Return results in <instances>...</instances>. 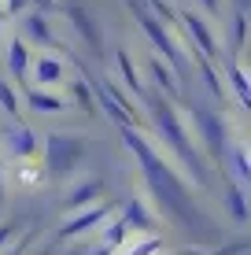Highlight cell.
<instances>
[{
    "instance_id": "6da1fadb",
    "label": "cell",
    "mask_w": 251,
    "mask_h": 255,
    "mask_svg": "<svg viewBox=\"0 0 251 255\" xmlns=\"http://www.w3.org/2000/svg\"><path fill=\"white\" fill-rule=\"evenodd\" d=\"M82 140L78 137H67V133H52L45 140V166L52 178H67L78 163H82Z\"/></svg>"
},
{
    "instance_id": "7a4b0ae2",
    "label": "cell",
    "mask_w": 251,
    "mask_h": 255,
    "mask_svg": "<svg viewBox=\"0 0 251 255\" xmlns=\"http://www.w3.org/2000/svg\"><path fill=\"white\" fill-rule=\"evenodd\" d=\"M33 74H37L41 85H56L59 78H63V63H59V56H37Z\"/></svg>"
},
{
    "instance_id": "3957f363",
    "label": "cell",
    "mask_w": 251,
    "mask_h": 255,
    "mask_svg": "<svg viewBox=\"0 0 251 255\" xmlns=\"http://www.w3.org/2000/svg\"><path fill=\"white\" fill-rule=\"evenodd\" d=\"M71 19L78 22L82 37L89 41L92 48H96V45H100V33H96V22H92V19H89V11H85V4H74V7H71Z\"/></svg>"
},
{
    "instance_id": "277c9868",
    "label": "cell",
    "mask_w": 251,
    "mask_h": 255,
    "mask_svg": "<svg viewBox=\"0 0 251 255\" xmlns=\"http://www.w3.org/2000/svg\"><path fill=\"white\" fill-rule=\"evenodd\" d=\"M185 22H188V30H192V37H196V45H200L207 56H218V48H214V41H211V30L196 19V15H185Z\"/></svg>"
},
{
    "instance_id": "5b68a950",
    "label": "cell",
    "mask_w": 251,
    "mask_h": 255,
    "mask_svg": "<svg viewBox=\"0 0 251 255\" xmlns=\"http://www.w3.org/2000/svg\"><path fill=\"white\" fill-rule=\"evenodd\" d=\"M7 144H11V152H15V155H22V159H26V155H33V133H30L26 126L15 129V133L7 137Z\"/></svg>"
},
{
    "instance_id": "8992f818",
    "label": "cell",
    "mask_w": 251,
    "mask_h": 255,
    "mask_svg": "<svg viewBox=\"0 0 251 255\" xmlns=\"http://www.w3.org/2000/svg\"><path fill=\"white\" fill-rule=\"evenodd\" d=\"M7 63H11L15 78L26 74V45H22V41H11V45H7Z\"/></svg>"
},
{
    "instance_id": "52a82bcc",
    "label": "cell",
    "mask_w": 251,
    "mask_h": 255,
    "mask_svg": "<svg viewBox=\"0 0 251 255\" xmlns=\"http://www.w3.org/2000/svg\"><path fill=\"white\" fill-rule=\"evenodd\" d=\"M26 100H30V108H37V111H63L67 108V100H56V96H48V93H30Z\"/></svg>"
},
{
    "instance_id": "ba28073f",
    "label": "cell",
    "mask_w": 251,
    "mask_h": 255,
    "mask_svg": "<svg viewBox=\"0 0 251 255\" xmlns=\"http://www.w3.org/2000/svg\"><path fill=\"white\" fill-rule=\"evenodd\" d=\"M100 218H103V211H100V207H92V211H85V215L78 218V222L63 226V233H67V237H71V233H82V230H89L92 222H100Z\"/></svg>"
},
{
    "instance_id": "9c48e42d",
    "label": "cell",
    "mask_w": 251,
    "mask_h": 255,
    "mask_svg": "<svg viewBox=\"0 0 251 255\" xmlns=\"http://www.w3.org/2000/svg\"><path fill=\"white\" fill-rule=\"evenodd\" d=\"M26 26H30V33H33V41H45V45H48V41H52V30H48V22H45V19H41V15H30V22H26Z\"/></svg>"
},
{
    "instance_id": "30bf717a",
    "label": "cell",
    "mask_w": 251,
    "mask_h": 255,
    "mask_svg": "<svg viewBox=\"0 0 251 255\" xmlns=\"http://www.w3.org/2000/svg\"><path fill=\"white\" fill-rule=\"evenodd\" d=\"M229 207H233V218H237V222H244V218H248V211H244V192H240V189H229Z\"/></svg>"
},
{
    "instance_id": "8fae6325",
    "label": "cell",
    "mask_w": 251,
    "mask_h": 255,
    "mask_svg": "<svg viewBox=\"0 0 251 255\" xmlns=\"http://www.w3.org/2000/svg\"><path fill=\"white\" fill-rule=\"evenodd\" d=\"M0 108L4 111H19V100H15V89L7 82H0Z\"/></svg>"
},
{
    "instance_id": "7c38bea8",
    "label": "cell",
    "mask_w": 251,
    "mask_h": 255,
    "mask_svg": "<svg viewBox=\"0 0 251 255\" xmlns=\"http://www.w3.org/2000/svg\"><path fill=\"white\" fill-rule=\"evenodd\" d=\"M71 93L78 96V104H82V108H92V100H89V85H85V82H74V85H71Z\"/></svg>"
},
{
    "instance_id": "4fadbf2b",
    "label": "cell",
    "mask_w": 251,
    "mask_h": 255,
    "mask_svg": "<svg viewBox=\"0 0 251 255\" xmlns=\"http://www.w3.org/2000/svg\"><path fill=\"white\" fill-rule=\"evenodd\" d=\"M233 82H237V96L248 104V82H244V70L240 67H233Z\"/></svg>"
},
{
    "instance_id": "5bb4252c",
    "label": "cell",
    "mask_w": 251,
    "mask_h": 255,
    "mask_svg": "<svg viewBox=\"0 0 251 255\" xmlns=\"http://www.w3.org/2000/svg\"><path fill=\"white\" fill-rule=\"evenodd\" d=\"M118 63H122V74H126V82L137 89V70H133V63H129V56H126V52L118 56Z\"/></svg>"
},
{
    "instance_id": "9a60e30c",
    "label": "cell",
    "mask_w": 251,
    "mask_h": 255,
    "mask_svg": "<svg viewBox=\"0 0 251 255\" xmlns=\"http://www.w3.org/2000/svg\"><path fill=\"white\" fill-rule=\"evenodd\" d=\"M4 7H7V11H11V15H19L22 7H26V0H4Z\"/></svg>"
},
{
    "instance_id": "2e32d148",
    "label": "cell",
    "mask_w": 251,
    "mask_h": 255,
    "mask_svg": "<svg viewBox=\"0 0 251 255\" xmlns=\"http://www.w3.org/2000/svg\"><path fill=\"white\" fill-rule=\"evenodd\" d=\"M7 237H11V230H7V226H4V230H0V244H4Z\"/></svg>"
},
{
    "instance_id": "e0dca14e",
    "label": "cell",
    "mask_w": 251,
    "mask_h": 255,
    "mask_svg": "<svg viewBox=\"0 0 251 255\" xmlns=\"http://www.w3.org/2000/svg\"><path fill=\"white\" fill-rule=\"evenodd\" d=\"M237 11H248V0H237Z\"/></svg>"
},
{
    "instance_id": "ac0fdd59",
    "label": "cell",
    "mask_w": 251,
    "mask_h": 255,
    "mask_svg": "<svg viewBox=\"0 0 251 255\" xmlns=\"http://www.w3.org/2000/svg\"><path fill=\"white\" fill-rule=\"evenodd\" d=\"M0 204H4V181H0Z\"/></svg>"
},
{
    "instance_id": "d6986e66",
    "label": "cell",
    "mask_w": 251,
    "mask_h": 255,
    "mask_svg": "<svg viewBox=\"0 0 251 255\" xmlns=\"http://www.w3.org/2000/svg\"><path fill=\"white\" fill-rule=\"evenodd\" d=\"M37 255H48V252H37Z\"/></svg>"
}]
</instances>
